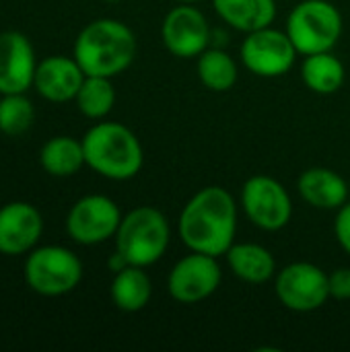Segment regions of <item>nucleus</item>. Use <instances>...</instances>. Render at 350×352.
<instances>
[{"mask_svg":"<svg viewBox=\"0 0 350 352\" xmlns=\"http://www.w3.org/2000/svg\"><path fill=\"white\" fill-rule=\"evenodd\" d=\"M85 163L97 175L126 182L138 175L144 163L142 144L136 134L118 122H99L83 136Z\"/></svg>","mask_w":350,"mask_h":352,"instance_id":"obj_3","label":"nucleus"},{"mask_svg":"<svg viewBox=\"0 0 350 352\" xmlns=\"http://www.w3.org/2000/svg\"><path fill=\"white\" fill-rule=\"evenodd\" d=\"M74 101L85 118L103 120L116 105V89L111 85V78L85 76Z\"/></svg>","mask_w":350,"mask_h":352,"instance_id":"obj_23","label":"nucleus"},{"mask_svg":"<svg viewBox=\"0 0 350 352\" xmlns=\"http://www.w3.org/2000/svg\"><path fill=\"white\" fill-rule=\"evenodd\" d=\"M171 243V227L165 214L153 206H138L122 217L116 233V250L130 266L157 264Z\"/></svg>","mask_w":350,"mask_h":352,"instance_id":"obj_4","label":"nucleus"},{"mask_svg":"<svg viewBox=\"0 0 350 352\" xmlns=\"http://www.w3.org/2000/svg\"><path fill=\"white\" fill-rule=\"evenodd\" d=\"M198 78L200 82L215 93H225L229 89H233V85L237 82V64L235 60L219 47H206L200 56H198Z\"/></svg>","mask_w":350,"mask_h":352,"instance_id":"obj_22","label":"nucleus"},{"mask_svg":"<svg viewBox=\"0 0 350 352\" xmlns=\"http://www.w3.org/2000/svg\"><path fill=\"white\" fill-rule=\"evenodd\" d=\"M175 2H179V4H194V2H198V0H175Z\"/></svg>","mask_w":350,"mask_h":352,"instance_id":"obj_28","label":"nucleus"},{"mask_svg":"<svg viewBox=\"0 0 350 352\" xmlns=\"http://www.w3.org/2000/svg\"><path fill=\"white\" fill-rule=\"evenodd\" d=\"M39 163L47 175L70 177L76 175L85 163L83 140L72 136H54L39 151Z\"/></svg>","mask_w":350,"mask_h":352,"instance_id":"obj_20","label":"nucleus"},{"mask_svg":"<svg viewBox=\"0 0 350 352\" xmlns=\"http://www.w3.org/2000/svg\"><path fill=\"white\" fill-rule=\"evenodd\" d=\"M223 280V270L215 256L190 252L179 258L167 276V291L173 301L184 305L200 303L217 293Z\"/></svg>","mask_w":350,"mask_h":352,"instance_id":"obj_10","label":"nucleus"},{"mask_svg":"<svg viewBox=\"0 0 350 352\" xmlns=\"http://www.w3.org/2000/svg\"><path fill=\"white\" fill-rule=\"evenodd\" d=\"M122 223L118 204L101 194L83 196L72 204L66 217V233L80 245H99L116 237Z\"/></svg>","mask_w":350,"mask_h":352,"instance_id":"obj_11","label":"nucleus"},{"mask_svg":"<svg viewBox=\"0 0 350 352\" xmlns=\"http://www.w3.org/2000/svg\"><path fill=\"white\" fill-rule=\"evenodd\" d=\"M239 56L243 66L252 74L262 78H276L287 74L295 66L299 52L295 50L287 31L274 29L270 25L245 33Z\"/></svg>","mask_w":350,"mask_h":352,"instance_id":"obj_7","label":"nucleus"},{"mask_svg":"<svg viewBox=\"0 0 350 352\" xmlns=\"http://www.w3.org/2000/svg\"><path fill=\"white\" fill-rule=\"evenodd\" d=\"M111 303L126 314H136L144 309L153 297V280L140 266H126L113 274L109 287Z\"/></svg>","mask_w":350,"mask_h":352,"instance_id":"obj_19","label":"nucleus"},{"mask_svg":"<svg viewBox=\"0 0 350 352\" xmlns=\"http://www.w3.org/2000/svg\"><path fill=\"white\" fill-rule=\"evenodd\" d=\"M334 235L340 243V248L350 256V202L342 204L336 210L334 219Z\"/></svg>","mask_w":350,"mask_h":352,"instance_id":"obj_26","label":"nucleus"},{"mask_svg":"<svg viewBox=\"0 0 350 352\" xmlns=\"http://www.w3.org/2000/svg\"><path fill=\"white\" fill-rule=\"evenodd\" d=\"M85 72L78 62L68 56H50L35 68L33 87L37 93L52 103L72 101L85 80Z\"/></svg>","mask_w":350,"mask_h":352,"instance_id":"obj_15","label":"nucleus"},{"mask_svg":"<svg viewBox=\"0 0 350 352\" xmlns=\"http://www.w3.org/2000/svg\"><path fill=\"white\" fill-rule=\"evenodd\" d=\"M285 31L301 56L332 52L342 35V14L328 0H303L289 12Z\"/></svg>","mask_w":350,"mask_h":352,"instance_id":"obj_5","label":"nucleus"},{"mask_svg":"<svg viewBox=\"0 0 350 352\" xmlns=\"http://www.w3.org/2000/svg\"><path fill=\"white\" fill-rule=\"evenodd\" d=\"M301 198L320 210H338L349 202L350 186L347 179L328 167H309L297 182Z\"/></svg>","mask_w":350,"mask_h":352,"instance_id":"obj_16","label":"nucleus"},{"mask_svg":"<svg viewBox=\"0 0 350 352\" xmlns=\"http://www.w3.org/2000/svg\"><path fill=\"white\" fill-rule=\"evenodd\" d=\"M212 6L229 27L241 33L270 27L276 19L274 0H212Z\"/></svg>","mask_w":350,"mask_h":352,"instance_id":"obj_18","label":"nucleus"},{"mask_svg":"<svg viewBox=\"0 0 350 352\" xmlns=\"http://www.w3.org/2000/svg\"><path fill=\"white\" fill-rule=\"evenodd\" d=\"M43 233V219L29 202H8L0 208V254L21 256L35 248Z\"/></svg>","mask_w":350,"mask_h":352,"instance_id":"obj_14","label":"nucleus"},{"mask_svg":"<svg viewBox=\"0 0 350 352\" xmlns=\"http://www.w3.org/2000/svg\"><path fill=\"white\" fill-rule=\"evenodd\" d=\"M177 233L190 252L225 256L237 233V202L231 192L221 186L196 192L179 212Z\"/></svg>","mask_w":350,"mask_h":352,"instance_id":"obj_1","label":"nucleus"},{"mask_svg":"<svg viewBox=\"0 0 350 352\" xmlns=\"http://www.w3.org/2000/svg\"><path fill=\"white\" fill-rule=\"evenodd\" d=\"M35 122L33 103L25 97V93L2 95L0 99V132L6 136L25 134Z\"/></svg>","mask_w":350,"mask_h":352,"instance_id":"obj_24","label":"nucleus"},{"mask_svg":"<svg viewBox=\"0 0 350 352\" xmlns=\"http://www.w3.org/2000/svg\"><path fill=\"white\" fill-rule=\"evenodd\" d=\"M107 266H109V270L116 274V272L124 270V268H126V266H130V264H128V260H126V258H124V256H122L118 250H116V254H111V258H109Z\"/></svg>","mask_w":350,"mask_h":352,"instance_id":"obj_27","label":"nucleus"},{"mask_svg":"<svg viewBox=\"0 0 350 352\" xmlns=\"http://www.w3.org/2000/svg\"><path fill=\"white\" fill-rule=\"evenodd\" d=\"M301 78L309 91L318 95H332L344 85L347 70L332 52H320L305 56L301 62Z\"/></svg>","mask_w":350,"mask_h":352,"instance_id":"obj_21","label":"nucleus"},{"mask_svg":"<svg viewBox=\"0 0 350 352\" xmlns=\"http://www.w3.org/2000/svg\"><path fill=\"white\" fill-rule=\"evenodd\" d=\"M105 2H120V0H105Z\"/></svg>","mask_w":350,"mask_h":352,"instance_id":"obj_29","label":"nucleus"},{"mask_svg":"<svg viewBox=\"0 0 350 352\" xmlns=\"http://www.w3.org/2000/svg\"><path fill=\"white\" fill-rule=\"evenodd\" d=\"M72 56L87 76L113 78L134 62L136 35L118 19H97L83 27Z\"/></svg>","mask_w":350,"mask_h":352,"instance_id":"obj_2","label":"nucleus"},{"mask_svg":"<svg viewBox=\"0 0 350 352\" xmlns=\"http://www.w3.org/2000/svg\"><path fill=\"white\" fill-rule=\"evenodd\" d=\"M241 208L262 231H281L293 217V200L287 188L268 175H254L241 188Z\"/></svg>","mask_w":350,"mask_h":352,"instance_id":"obj_8","label":"nucleus"},{"mask_svg":"<svg viewBox=\"0 0 350 352\" xmlns=\"http://www.w3.org/2000/svg\"><path fill=\"white\" fill-rule=\"evenodd\" d=\"M233 274L250 285H264L276 276V260L272 252L260 243H233L225 254Z\"/></svg>","mask_w":350,"mask_h":352,"instance_id":"obj_17","label":"nucleus"},{"mask_svg":"<svg viewBox=\"0 0 350 352\" xmlns=\"http://www.w3.org/2000/svg\"><path fill=\"white\" fill-rule=\"evenodd\" d=\"M274 295L291 311H316L330 299L328 274L311 262H293L276 272Z\"/></svg>","mask_w":350,"mask_h":352,"instance_id":"obj_9","label":"nucleus"},{"mask_svg":"<svg viewBox=\"0 0 350 352\" xmlns=\"http://www.w3.org/2000/svg\"><path fill=\"white\" fill-rule=\"evenodd\" d=\"M83 280L80 258L62 245L31 250L25 262V283L41 297H62L72 293Z\"/></svg>","mask_w":350,"mask_h":352,"instance_id":"obj_6","label":"nucleus"},{"mask_svg":"<svg viewBox=\"0 0 350 352\" xmlns=\"http://www.w3.org/2000/svg\"><path fill=\"white\" fill-rule=\"evenodd\" d=\"M161 41L175 58H198L210 43V25L200 8L177 2L161 23Z\"/></svg>","mask_w":350,"mask_h":352,"instance_id":"obj_12","label":"nucleus"},{"mask_svg":"<svg viewBox=\"0 0 350 352\" xmlns=\"http://www.w3.org/2000/svg\"><path fill=\"white\" fill-rule=\"evenodd\" d=\"M349 186H350V184H349Z\"/></svg>","mask_w":350,"mask_h":352,"instance_id":"obj_30","label":"nucleus"},{"mask_svg":"<svg viewBox=\"0 0 350 352\" xmlns=\"http://www.w3.org/2000/svg\"><path fill=\"white\" fill-rule=\"evenodd\" d=\"M328 287L330 297L336 301H349L350 299V268H336L332 274H328Z\"/></svg>","mask_w":350,"mask_h":352,"instance_id":"obj_25","label":"nucleus"},{"mask_svg":"<svg viewBox=\"0 0 350 352\" xmlns=\"http://www.w3.org/2000/svg\"><path fill=\"white\" fill-rule=\"evenodd\" d=\"M35 52L21 31L0 33V95L27 93L35 78Z\"/></svg>","mask_w":350,"mask_h":352,"instance_id":"obj_13","label":"nucleus"}]
</instances>
